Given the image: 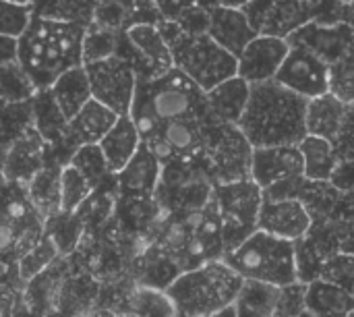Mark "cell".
<instances>
[{
	"instance_id": "obj_1",
	"label": "cell",
	"mask_w": 354,
	"mask_h": 317,
	"mask_svg": "<svg viewBox=\"0 0 354 317\" xmlns=\"http://www.w3.org/2000/svg\"><path fill=\"white\" fill-rule=\"evenodd\" d=\"M305 114L307 98L270 79L251 83L249 102L236 127L253 147L299 145L307 135Z\"/></svg>"
},
{
	"instance_id": "obj_2",
	"label": "cell",
	"mask_w": 354,
	"mask_h": 317,
	"mask_svg": "<svg viewBox=\"0 0 354 317\" xmlns=\"http://www.w3.org/2000/svg\"><path fill=\"white\" fill-rule=\"evenodd\" d=\"M83 25L31 17L17 37V60L37 89H48L64 71L83 64Z\"/></svg>"
},
{
	"instance_id": "obj_3",
	"label": "cell",
	"mask_w": 354,
	"mask_h": 317,
	"mask_svg": "<svg viewBox=\"0 0 354 317\" xmlns=\"http://www.w3.org/2000/svg\"><path fill=\"white\" fill-rule=\"evenodd\" d=\"M129 116L137 125L143 141L149 139L162 123L178 118H212L205 91L174 66L160 77L137 79Z\"/></svg>"
},
{
	"instance_id": "obj_4",
	"label": "cell",
	"mask_w": 354,
	"mask_h": 317,
	"mask_svg": "<svg viewBox=\"0 0 354 317\" xmlns=\"http://www.w3.org/2000/svg\"><path fill=\"white\" fill-rule=\"evenodd\" d=\"M243 282L245 278L224 260H214L180 272L164 293L172 301L174 311L191 317H212L218 309L234 303Z\"/></svg>"
},
{
	"instance_id": "obj_5",
	"label": "cell",
	"mask_w": 354,
	"mask_h": 317,
	"mask_svg": "<svg viewBox=\"0 0 354 317\" xmlns=\"http://www.w3.org/2000/svg\"><path fill=\"white\" fill-rule=\"evenodd\" d=\"M158 29L170 46L174 69L185 73L203 91H209L218 83L236 75V56L216 44L207 33H183L172 19H162Z\"/></svg>"
},
{
	"instance_id": "obj_6",
	"label": "cell",
	"mask_w": 354,
	"mask_h": 317,
	"mask_svg": "<svg viewBox=\"0 0 354 317\" xmlns=\"http://www.w3.org/2000/svg\"><path fill=\"white\" fill-rule=\"evenodd\" d=\"M245 280L284 287L297 280L295 245L292 241L255 230L239 247L222 257Z\"/></svg>"
},
{
	"instance_id": "obj_7",
	"label": "cell",
	"mask_w": 354,
	"mask_h": 317,
	"mask_svg": "<svg viewBox=\"0 0 354 317\" xmlns=\"http://www.w3.org/2000/svg\"><path fill=\"white\" fill-rule=\"evenodd\" d=\"M253 145L236 125L212 118L205 125L199 164L209 174L214 185L251 179Z\"/></svg>"
},
{
	"instance_id": "obj_8",
	"label": "cell",
	"mask_w": 354,
	"mask_h": 317,
	"mask_svg": "<svg viewBox=\"0 0 354 317\" xmlns=\"http://www.w3.org/2000/svg\"><path fill=\"white\" fill-rule=\"evenodd\" d=\"M261 199L263 189L253 179L222 183L214 187V201L220 216L224 253L239 247L247 237L257 230Z\"/></svg>"
},
{
	"instance_id": "obj_9",
	"label": "cell",
	"mask_w": 354,
	"mask_h": 317,
	"mask_svg": "<svg viewBox=\"0 0 354 317\" xmlns=\"http://www.w3.org/2000/svg\"><path fill=\"white\" fill-rule=\"evenodd\" d=\"M91 98L114 110L118 116L129 114L135 89H137V73L133 71L131 62L118 54L87 62L85 64Z\"/></svg>"
},
{
	"instance_id": "obj_10",
	"label": "cell",
	"mask_w": 354,
	"mask_h": 317,
	"mask_svg": "<svg viewBox=\"0 0 354 317\" xmlns=\"http://www.w3.org/2000/svg\"><path fill=\"white\" fill-rule=\"evenodd\" d=\"M116 54L131 62L137 79H153L174 66L170 46L162 37L158 25L151 23H139L124 29Z\"/></svg>"
},
{
	"instance_id": "obj_11",
	"label": "cell",
	"mask_w": 354,
	"mask_h": 317,
	"mask_svg": "<svg viewBox=\"0 0 354 317\" xmlns=\"http://www.w3.org/2000/svg\"><path fill=\"white\" fill-rule=\"evenodd\" d=\"M324 0H251L243 6L257 33L286 37L309 21H315Z\"/></svg>"
},
{
	"instance_id": "obj_12",
	"label": "cell",
	"mask_w": 354,
	"mask_h": 317,
	"mask_svg": "<svg viewBox=\"0 0 354 317\" xmlns=\"http://www.w3.org/2000/svg\"><path fill=\"white\" fill-rule=\"evenodd\" d=\"M290 46L307 48L324 62L332 64L354 50V21L319 23L309 21L284 37Z\"/></svg>"
},
{
	"instance_id": "obj_13",
	"label": "cell",
	"mask_w": 354,
	"mask_h": 317,
	"mask_svg": "<svg viewBox=\"0 0 354 317\" xmlns=\"http://www.w3.org/2000/svg\"><path fill=\"white\" fill-rule=\"evenodd\" d=\"M328 71L330 64L307 48L290 46L284 62L276 73V81L290 91L311 100L328 93Z\"/></svg>"
},
{
	"instance_id": "obj_14",
	"label": "cell",
	"mask_w": 354,
	"mask_h": 317,
	"mask_svg": "<svg viewBox=\"0 0 354 317\" xmlns=\"http://www.w3.org/2000/svg\"><path fill=\"white\" fill-rule=\"evenodd\" d=\"M290 44L284 37L257 33L236 58V75L249 83H261L276 77Z\"/></svg>"
},
{
	"instance_id": "obj_15",
	"label": "cell",
	"mask_w": 354,
	"mask_h": 317,
	"mask_svg": "<svg viewBox=\"0 0 354 317\" xmlns=\"http://www.w3.org/2000/svg\"><path fill=\"white\" fill-rule=\"evenodd\" d=\"M162 181V162L141 143L129 164L116 172V195L129 201H149Z\"/></svg>"
},
{
	"instance_id": "obj_16",
	"label": "cell",
	"mask_w": 354,
	"mask_h": 317,
	"mask_svg": "<svg viewBox=\"0 0 354 317\" xmlns=\"http://www.w3.org/2000/svg\"><path fill=\"white\" fill-rule=\"evenodd\" d=\"M48 160H50V152L46 141L39 137V133L33 127H29L2 154L0 172L6 179L27 185L44 168Z\"/></svg>"
},
{
	"instance_id": "obj_17",
	"label": "cell",
	"mask_w": 354,
	"mask_h": 317,
	"mask_svg": "<svg viewBox=\"0 0 354 317\" xmlns=\"http://www.w3.org/2000/svg\"><path fill=\"white\" fill-rule=\"evenodd\" d=\"M311 226V216L299 199H274L263 195L257 230L270 233L274 237L297 241L307 235Z\"/></svg>"
},
{
	"instance_id": "obj_18",
	"label": "cell",
	"mask_w": 354,
	"mask_h": 317,
	"mask_svg": "<svg viewBox=\"0 0 354 317\" xmlns=\"http://www.w3.org/2000/svg\"><path fill=\"white\" fill-rule=\"evenodd\" d=\"M301 174H303V156H301L299 145L253 147L251 179L261 189H268L276 183H282Z\"/></svg>"
},
{
	"instance_id": "obj_19",
	"label": "cell",
	"mask_w": 354,
	"mask_h": 317,
	"mask_svg": "<svg viewBox=\"0 0 354 317\" xmlns=\"http://www.w3.org/2000/svg\"><path fill=\"white\" fill-rule=\"evenodd\" d=\"M207 35L220 44L224 50H228L232 56H241V52L247 48V44L257 35L253 25L249 23L243 8L234 6H218L209 10V27Z\"/></svg>"
},
{
	"instance_id": "obj_20",
	"label": "cell",
	"mask_w": 354,
	"mask_h": 317,
	"mask_svg": "<svg viewBox=\"0 0 354 317\" xmlns=\"http://www.w3.org/2000/svg\"><path fill=\"white\" fill-rule=\"evenodd\" d=\"M249 93H251V83L245 81L239 75L218 83L214 89L205 91L209 114L216 120L239 125V120H241V116H243V112L247 108Z\"/></svg>"
},
{
	"instance_id": "obj_21",
	"label": "cell",
	"mask_w": 354,
	"mask_h": 317,
	"mask_svg": "<svg viewBox=\"0 0 354 317\" xmlns=\"http://www.w3.org/2000/svg\"><path fill=\"white\" fill-rule=\"evenodd\" d=\"M118 120V114L91 98L71 120H68V139L75 147L85 143H100L102 137Z\"/></svg>"
},
{
	"instance_id": "obj_22",
	"label": "cell",
	"mask_w": 354,
	"mask_h": 317,
	"mask_svg": "<svg viewBox=\"0 0 354 317\" xmlns=\"http://www.w3.org/2000/svg\"><path fill=\"white\" fill-rule=\"evenodd\" d=\"M143 143L137 125L133 123V118L129 114L118 116V120L112 125V129L102 137V141L97 143L110 170L116 174L120 172L129 160L137 154L139 145Z\"/></svg>"
},
{
	"instance_id": "obj_23",
	"label": "cell",
	"mask_w": 354,
	"mask_h": 317,
	"mask_svg": "<svg viewBox=\"0 0 354 317\" xmlns=\"http://www.w3.org/2000/svg\"><path fill=\"white\" fill-rule=\"evenodd\" d=\"M354 311V299L338 284L317 278L307 284L305 309L299 317H348Z\"/></svg>"
},
{
	"instance_id": "obj_24",
	"label": "cell",
	"mask_w": 354,
	"mask_h": 317,
	"mask_svg": "<svg viewBox=\"0 0 354 317\" xmlns=\"http://www.w3.org/2000/svg\"><path fill=\"white\" fill-rule=\"evenodd\" d=\"M344 114H346V104L340 102L330 91L307 100V114H305L307 135H317L334 141L342 127Z\"/></svg>"
},
{
	"instance_id": "obj_25",
	"label": "cell",
	"mask_w": 354,
	"mask_h": 317,
	"mask_svg": "<svg viewBox=\"0 0 354 317\" xmlns=\"http://www.w3.org/2000/svg\"><path fill=\"white\" fill-rule=\"evenodd\" d=\"M48 89L52 91V98L56 100L66 120H71L91 100V87H89L85 64L64 71Z\"/></svg>"
},
{
	"instance_id": "obj_26",
	"label": "cell",
	"mask_w": 354,
	"mask_h": 317,
	"mask_svg": "<svg viewBox=\"0 0 354 317\" xmlns=\"http://www.w3.org/2000/svg\"><path fill=\"white\" fill-rule=\"evenodd\" d=\"M68 164H73L85 179L87 183L91 185L93 191H114L116 193V174L110 170L102 150L97 143H85V145H79Z\"/></svg>"
},
{
	"instance_id": "obj_27",
	"label": "cell",
	"mask_w": 354,
	"mask_h": 317,
	"mask_svg": "<svg viewBox=\"0 0 354 317\" xmlns=\"http://www.w3.org/2000/svg\"><path fill=\"white\" fill-rule=\"evenodd\" d=\"M97 0H31L29 12L37 19L87 27L95 17Z\"/></svg>"
},
{
	"instance_id": "obj_28",
	"label": "cell",
	"mask_w": 354,
	"mask_h": 317,
	"mask_svg": "<svg viewBox=\"0 0 354 317\" xmlns=\"http://www.w3.org/2000/svg\"><path fill=\"white\" fill-rule=\"evenodd\" d=\"M2 187H4V174L0 172V253L19 260L44 237V230L25 228L8 214Z\"/></svg>"
},
{
	"instance_id": "obj_29",
	"label": "cell",
	"mask_w": 354,
	"mask_h": 317,
	"mask_svg": "<svg viewBox=\"0 0 354 317\" xmlns=\"http://www.w3.org/2000/svg\"><path fill=\"white\" fill-rule=\"evenodd\" d=\"M299 150L303 156V176L309 181H330L340 160L334 143L317 135H305V139L299 143Z\"/></svg>"
},
{
	"instance_id": "obj_30",
	"label": "cell",
	"mask_w": 354,
	"mask_h": 317,
	"mask_svg": "<svg viewBox=\"0 0 354 317\" xmlns=\"http://www.w3.org/2000/svg\"><path fill=\"white\" fill-rule=\"evenodd\" d=\"M64 164H58L54 160H48L44 168L27 183L29 197L37 212L46 218L60 212V168Z\"/></svg>"
},
{
	"instance_id": "obj_31",
	"label": "cell",
	"mask_w": 354,
	"mask_h": 317,
	"mask_svg": "<svg viewBox=\"0 0 354 317\" xmlns=\"http://www.w3.org/2000/svg\"><path fill=\"white\" fill-rule=\"evenodd\" d=\"M278 295L280 287L276 284L245 280L234 299L239 317H278Z\"/></svg>"
},
{
	"instance_id": "obj_32",
	"label": "cell",
	"mask_w": 354,
	"mask_h": 317,
	"mask_svg": "<svg viewBox=\"0 0 354 317\" xmlns=\"http://www.w3.org/2000/svg\"><path fill=\"white\" fill-rule=\"evenodd\" d=\"M83 220L77 212H56L54 216L46 218L44 233L54 241L60 255H68L83 237Z\"/></svg>"
},
{
	"instance_id": "obj_33",
	"label": "cell",
	"mask_w": 354,
	"mask_h": 317,
	"mask_svg": "<svg viewBox=\"0 0 354 317\" xmlns=\"http://www.w3.org/2000/svg\"><path fill=\"white\" fill-rule=\"evenodd\" d=\"M35 91L37 87L17 58L0 62V100H4L6 104L29 102Z\"/></svg>"
},
{
	"instance_id": "obj_34",
	"label": "cell",
	"mask_w": 354,
	"mask_h": 317,
	"mask_svg": "<svg viewBox=\"0 0 354 317\" xmlns=\"http://www.w3.org/2000/svg\"><path fill=\"white\" fill-rule=\"evenodd\" d=\"M120 35H122V31H114V29H106L97 23H89L85 27L83 46H81L83 64L114 56L118 52Z\"/></svg>"
},
{
	"instance_id": "obj_35",
	"label": "cell",
	"mask_w": 354,
	"mask_h": 317,
	"mask_svg": "<svg viewBox=\"0 0 354 317\" xmlns=\"http://www.w3.org/2000/svg\"><path fill=\"white\" fill-rule=\"evenodd\" d=\"M58 249L54 245V241L44 233V237L23 255L19 257V278L25 284L33 282L37 276H41L56 260H58Z\"/></svg>"
},
{
	"instance_id": "obj_36",
	"label": "cell",
	"mask_w": 354,
	"mask_h": 317,
	"mask_svg": "<svg viewBox=\"0 0 354 317\" xmlns=\"http://www.w3.org/2000/svg\"><path fill=\"white\" fill-rule=\"evenodd\" d=\"M29 127H33L31 100L4 106V110L0 112V158L6 152V147Z\"/></svg>"
},
{
	"instance_id": "obj_37",
	"label": "cell",
	"mask_w": 354,
	"mask_h": 317,
	"mask_svg": "<svg viewBox=\"0 0 354 317\" xmlns=\"http://www.w3.org/2000/svg\"><path fill=\"white\" fill-rule=\"evenodd\" d=\"M91 193L93 189L87 183V179L73 164L66 162L60 168V210L77 212Z\"/></svg>"
},
{
	"instance_id": "obj_38",
	"label": "cell",
	"mask_w": 354,
	"mask_h": 317,
	"mask_svg": "<svg viewBox=\"0 0 354 317\" xmlns=\"http://www.w3.org/2000/svg\"><path fill=\"white\" fill-rule=\"evenodd\" d=\"M338 237L340 251L354 255V193H342L330 220Z\"/></svg>"
},
{
	"instance_id": "obj_39",
	"label": "cell",
	"mask_w": 354,
	"mask_h": 317,
	"mask_svg": "<svg viewBox=\"0 0 354 317\" xmlns=\"http://www.w3.org/2000/svg\"><path fill=\"white\" fill-rule=\"evenodd\" d=\"M328 91L346 106L354 104V50L330 64Z\"/></svg>"
},
{
	"instance_id": "obj_40",
	"label": "cell",
	"mask_w": 354,
	"mask_h": 317,
	"mask_svg": "<svg viewBox=\"0 0 354 317\" xmlns=\"http://www.w3.org/2000/svg\"><path fill=\"white\" fill-rule=\"evenodd\" d=\"M295 245V264H297V280L309 284L322 276V268L326 264V257L313 247V243L305 237L292 241Z\"/></svg>"
},
{
	"instance_id": "obj_41",
	"label": "cell",
	"mask_w": 354,
	"mask_h": 317,
	"mask_svg": "<svg viewBox=\"0 0 354 317\" xmlns=\"http://www.w3.org/2000/svg\"><path fill=\"white\" fill-rule=\"evenodd\" d=\"M328 282H334L338 287H342L351 297L354 299V255L351 253H336L332 255L324 268H322V276Z\"/></svg>"
},
{
	"instance_id": "obj_42",
	"label": "cell",
	"mask_w": 354,
	"mask_h": 317,
	"mask_svg": "<svg viewBox=\"0 0 354 317\" xmlns=\"http://www.w3.org/2000/svg\"><path fill=\"white\" fill-rule=\"evenodd\" d=\"M135 309L139 317H170L174 316V305L164 291L141 289L135 297Z\"/></svg>"
},
{
	"instance_id": "obj_43",
	"label": "cell",
	"mask_w": 354,
	"mask_h": 317,
	"mask_svg": "<svg viewBox=\"0 0 354 317\" xmlns=\"http://www.w3.org/2000/svg\"><path fill=\"white\" fill-rule=\"evenodd\" d=\"M31 19L29 6L0 0V35L19 37Z\"/></svg>"
},
{
	"instance_id": "obj_44",
	"label": "cell",
	"mask_w": 354,
	"mask_h": 317,
	"mask_svg": "<svg viewBox=\"0 0 354 317\" xmlns=\"http://www.w3.org/2000/svg\"><path fill=\"white\" fill-rule=\"evenodd\" d=\"M307 299V284L295 280L290 284L280 287L278 295V317H299L305 309Z\"/></svg>"
},
{
	"instance_id": "obj_45",
	"label": "cell",
	"mask_w": 354,
	"mask_h": 317,
	"mask_svg": "<svg viewBox=\"0 0 354 317\" xmlns=\"http://www.w3.org/2000/svg\"><path fill=\"white\" fill-rule=\"evenodd\" d=\"M174 21L178 23V27H180L183 33L201 35V33H207V27H209V10L193 4V6L185 8Z\"/></svg>"
},
{
	"instance_id": "obj_46",
	"label": "cell",
	"mask_w": 354,
	"mask_h": 317,
	"mask_svg": "<svg viewBox=\"0 0 354 317\" xmlns=\"http://www.w3.org/2000/svg\"><path fill=\"white\" fill-rule=\"evenodd\" d=\"M332 143L340 160H354V104L346 106L342 127Z\"/></svg>"
},
{
	"instance_id": "obj_47",
	"label": "cell",
	"mask_w": 354,
	"mask_h": 317,
	"mask_svg": "<svg viewBox=\"0 0 354 317\" xmlns=\"http://www.w3.org/2000/svg\"><path fill=\"white\" fill-rule=\"evenodd\" d=\"M330 183L340 193H354V160H338Z\"/></svg>"
},
{
	"instance_id": "obj_48",
	"label": "cell",
	"mask_w": 354,
	"mask_h": 317,
	"mask_svg": "<svg viewBox=\"0 0 354 317\" xmlns=\"http://www.w3.org/2000/svg\"><path fill=\"white\" fill-rule=\"evenodd\" d=\"M0 287H23L19 278V260L0 253Z\"/></svg>"
},
{
	"instance_id": "obj_49",
	"label": "cell",
	"mask_w": 354,
	"mask_h": 317,
	"mask_svg": "<svg viewBox=\"0 0 354 317\" xmlns=\"http://www.w3.org/2000/svg\"><path fill=\"white\" fill-rule=\"evenodd\" d=\"M17 287H0V317H15L17 314Z\"/></svg>"
},
{
	"instance_id": "obj_50",
	"label": "cell",
	"mask_w": 354,
	"mask_h": 317,
	"mask_svg": "<svg viewBox=\"0 0 354 317\" xmlns=\"http://www.w3.org/2000/svg\"><path fill=\"white\" fill-rule=\"evenodd\" d=\"M156 4H158V8H160L164 19H172L174 21L185 8L193 6L195 0H156Z\"/></svg>"
},
{
	"instance_id": "obj_51",
	"label": "cell",
	"mask_w": 354,
	"mask_h": 317,
	"mask_svg": "<svg viewBox=\"0 0 354 317\" xmlns=\"http://www.w3.org/2000/svg\"><path fill=\"white\" fill-rule=\"evenodd\" d=\"M17 58V37L0 35V62Z\"/></svg>"
},
{
	"instance_id": "obj_52",
	"label": "cell",
	"mask_w": 354,
	"mask_h": 317,
	"mask_svg": "<svg viewBox=\"0 0 354 317\" xmlns=\"http://www.w3.org/2000/svg\"><path fill=\"white\" fill-rule=\"evenodd\" d=\"M212 317H239V311H236V305H234V303H230V305H226V307L218 309V311H216Z\"/></svg>"
},
{
	"instance_id": "obj_53",
	"label": "cell",
	"mask_w": 354,
	"mask_h": 317,
	"mask_svg": "<svg viewBox=\"0 0 354 317\" xmlns=\"http://www.w3.org/2000/svg\"><path fill=\"white\" fill-rule=\"evenodd\" d=\"M195 4L205 8V10H214V8L222 6V0H195Z\"/></svg>"
},
{
	"instance_id": "obj_54",
	"label": "cell",
	"mask_w": 354,
	"mask_h": 317,
	"mask_svg": "<svg viewBox=\"0 0 354 317\" xmlns=\"http://www.w3.org/2000/svg\"><path fill=\"white\" fill-rule=\"evenodd\" d=\"M251 0H222V6H234V8H243L247 6Z\"/></svg>"
},
{
	"instance_id": "obj_55",
	"label": "cell",
	"mask_w": 354,
	"mask_h": 317,
	"mask_svg": "<svg viewBox=\"0 0 354 317\" xmlns=\"http://www.w3.org/2000/svg\"><path fill=\"white\" fill-rule=\"evenodd\" d=\"M6 2H12V4H23V6H29L31 0H6Z\"/></svg>"
},
{
	"instance_id": "obj_56",
	"label": "cell",
	"mask_w": 354,
	"mask_h": 317,
	"mask_svg": "<svg viewBox=\"0 0 354 317\" xmlns=\"http://www.w3.org/2000/svg\"><path fill=\"white\" fill-rule=\"evenodd\" d=\"M348 8H351V12H353L354 17V0H348Z\"/></svg>"
},
{
	"instance_id": "obj_57",
	"label": "cell",
	"mask_w": 354,
	"mask_h": 317,
	"mask_svg": "<svg viewBox=\"0 0 354 317\" xmlns=\"http://www.w3.org/2000/svg\"><path fill=\"white\" fill-rule=\"evenodd\" d=\"M4 106H6V102H4V100H0V112L4 110Z\"/></svg>"
},
{
	"instance_id": "obj_58",
	"label": "cell",
	"mask_w": 354,
	"mask_h": 317,
	"mask_svg": "<svg viewBox=\"0 0 354 317\" xmlns=\"http://www.w3.org/2000/svg\"><path fill=\"white\" fill-rule=\"evenodd\" d=\"M348 317H354V311H353V314H351V316H348Z\"/></svg>"
},
{
	"instance_id": "obj_59",
	"label": "cell",
	"mask_w": 354,
	"mask_h": 317,
	"mask_svg": "<svg viewBox=\"0 0 354 317\" xmlns=\"http://www.w3.org/2000/svg\"><path fill=\"white\" fill-rule=\"evenodd\" d=\"M97 2H104V0H97Z\"/></svg>"
},
{
	"instance_id": "obj_60",
	"label": "cell",
	"mask_w": 354,
	"mask_h": 317,
	"mask_svg": "<svg viewBox=\"0 0 354 317\" xmlns=\"http://www.w3.org/2000/svg\"><path fill=\"white\" fill-rule=\"evenodd\" d=\"M170 317H176V316H170Z\"/></svg>"
},
{
	"instance_id": "obj_61",
	"label": "cell",
	"mask_w": 354,
	"mask_h": 317,
	"mask_svg": "<svg viewBox=\"0 0 354 317\" xmlns=\"http://www.w3.org/2000/svg\"><path fill=\"white\" fill-rule=\"evenodd\" d=\"M344 2H348V0H344Z\"/></svg>"
}]
</instances>
